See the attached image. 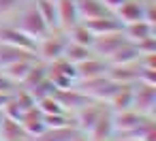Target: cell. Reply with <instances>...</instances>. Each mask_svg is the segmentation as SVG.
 Segmentation results:
<instances>
[{
    "label": "cell",
    "mask_w": 156,
    "mask_h": 141,
    "mask_svg": "<svg viewBox=\"0 0 156 141\" xmlns=\"http://www.w3.org/2000/svg\"><path fill=\"white\" fill-rule=\"evenodd\" d=\"M15 28H20L24 34H28L30 39H34L37 43L43 39V37H47L51 30L45 26V22H43V17L39 15V11H37V7H28V9H24L22 13H20V17H17V22L13 24Z\"/></svg>",
    "instance_id": "obj_1"
},
{
    "label": "cell",
    "mask_w": 156,
    "mask_h": 141,
    "mask_svg": "<svg viewBox=\"0 0 156 141\" xmlns=\"http://www.w3.org/2000/svg\"><path fill=\"white\" fill-rule=\"evenodd\" d=\"M47 79L54 83L56 90H64V88L75 86V81H77L75 64L66 62L64 58H58L54 62H47Z\"/></svg>",
    "instance_id": "obj_2"
},
{
    "label": "cell",
    "mask_w": 156,
    "mask_h": 141,
    "mask_svg": "<svg viewBox=\"0 0 156 141\" xmlns=\"http://www.w3.org/2000/svg\"><path fill=\"white\" fill-rule=\"evenodd\" d=\"M64 47H66V34L64 37H58L54 32H49L47 37H43L39 43H37V58L41 62H54L58 58H62L64 54Z\"/></svg>",
    "instance_id": "obj_3"
},
{
    "label": "cell",
    "mask_w": 156,
    "mask_h": 141,
    "mask_svg": "<svg viewBox=\"0 0 156 141\" xmlns=\"http://www.w3.org/2000/svg\"><path fill=\"white\" fill-rule=\"evenodd\" d=\"M133 109L143 115H154L156 111V86L147 83H133Z\"/></svg>",
    "instance_id": "obj_4"
},
{
    "label": "cell",
    "mask_w": 156,
    "mask_h": 141,
    "mask_svg": "<svg viewBox=\"0 0 156 141\" xmlns=\"http://www.w3.org/2000/svg\"><path fill=\"white\" fill-rule=\"evenodd\" d=\"M147 115L139 113L137 109H122V111H111V120H113V128H115V135L120 137H126L130 135Z\"/></svg>",
    "instance_id": "obj_5"
},
{
    "label": "cell",
    "mask_w": 156,
    "mask_h": 141,
    "mask_svg": "<svg viewBox=\"0 0 156 141\" xmlns=\"http://www.w3.org/2000/svg\"><path fill=\"white\" fill-rule=\"evenodd\" d=\"M54 96L58 98V103L71 113H75L77 109H81V107H86V105H90L92 103V98L86 94V92H81L77 86H71V88H64V90H56L54 92Z\"/></svg>",
    "instance_id": "obj_6"
},
{
    "label": "cell",
    "mask_w": 156,
    "mask_h": 141,
    "mask_svg": "<svg viewBox=\"0 0 156 141\" xmlns=\"http://www.w3.org/2000/svg\"><path fill=\"white\" fill-rule=\"evenodd\" d=\"M124 43H128V39L124 37V32H113V34H103V37H94V43H92V51L107 60L115 49H120Z\"/></svg>",
    "instance_id": "obj_7"
},
{
    "label": "cell",
    "mask_w": 156,
    "mask_h": 141,
    "mask_svg": "<svg viewBox=\"0 0 156 141\" xmlns=\"http://www.w3.org/2000/svg\"><path fill=\"white\" fill-rule=\"evenodd\" d=\"M0 43H7V45H13V47H22V49H28V51L37 54V41L30 39L28 34H24L15 26H0Z\"/></svg>",
    "instance_id": "obj_8"
},
{
    "label": "cell",
    "mask_w": 156,
    "mask_h": 141,
    "mask_svg": "<svg viewBox=\"0 0 156 141\" xmlns=\"http://www.w3.org/2000/svg\"><path fill=\"white\" fill-rule=\"evenodd\" d=\"M107 69H109L107 60H103V58H98V56H92V58H88V60H83V62H79V64L75 66V71H77V81H88V79L103 77V75H107Z\"/></svg>",
    "instance_id": "obj_9"
},
{
    "label": "cell",
    "mask_w": 156,
    "mask_h": 141,
    "mask_svg": "<svg viewBox=\"0 0 156 141\" xmlns=\"http://www.w3.org/2000/svg\"><path fill=\"white\" fill-rule=\"evenodd\" d=\"M86 28L94 34V37H103V34H113V32H122V22L115 17V15H103V17H96V19H88L83 22Z\"/></svg>",
    "instance_id": "obj_10"
},
{
    "label": "cell",
    "mask_w": 156,
    "mask_h": 141,
    "mask_svg": "<svg viewBox=\"0 0 156 141\" xmlns=\"http://www.w3.org/2000/svg\"><path fill=\"white\" fill-rule=\"evenodd\" d=\"M137 73H139V60L135 64H109L107 69V77L120 86H133L137 81Z\"/></svg>",
    "instance_id": "obj_11"
},
{
    "label": "cell",
    "mask_w": 156,
    "mask_h": 141,
    "mask_svg": "<svg viewBox=\"0 0 156 141\" xmlns=\"http://www.w3.org/2000/svg\"><path fill=\"white\" fill-rule=\"evenodd\" d=\"M92 141H107V139H113L115 137V128H113V120H111V109H107L94 124L92 128L86 132Z\"/></svg>",
    "instance_id": "obj_12"
},
{
    "label": "cell",
    "mask_w": 156,
    "mask_h": 141,
    "mask_svg": "<svg viewBox=\"0 0 156 141\" xmlns=\"http://www.w3.org/2000/svg\"><path fill=\"white\" fill-rule=\"evenodd\" d=\"M56 9H58V24L60 28L69 30L71 26L79 24V13H77V2L75 0H56Z\"/></svg>",
    "instance_id": "obj_13"
},
{
    "label": "cell",
    "mask_w": 156,
    "mask_h": 141,
    "mask_svg": "<svg viewBox=\"0 0 156 141\" xmlns=\"http://www.w3.org/2000/svg\"><path fill=\"white\" fill-rule=\"evenodd\" d=\"M143 7H145V2H139V0H124L115 9V17L122 22V26L139 22V19H143Z\"/></svg>",
    "instance_id": "obj_14"
},
{
    "label": "cell",
    "mask_w": 156,
    "mask_h": 141,
    "mask_svg": "<svg viewBox=\"0 0 156 141\" xmlns=\"http://www.w3.org/2000/svg\"><path fill=\"white\" fill-rule=\"evenodd\" d=\"M75 2H77V13H79V19L81 22L96 19V17H103V15H109L111 13L103 5V0H75Z\"/></svg>",
    "instance_id": "obj_15"
},
{
    "label": "cell",
    "mask_w": 156,
    "mask_h": 141,
    "mask_svg": "<svg viewBox=\"0 0 156 141\" xmlns=\"http://www.w3.org/2000/svg\"><path fill=\"white\" fill-rule=\"evenodd\" d=\"M37 54L34 51H28V49H22V47H13V45H7V43H0V69H5L13 62H20V60H34Z\"/></svg>",
    "instance_id": "obj_16"
},
{
    "label": "cell",
    "mask_w": 156,
    "mask_h": 141,
    "mask_svg": "<svg viewBox=\"0 0 156 141\" xmlns=\"http://www.w3.org/2000/svg\"><path fill=\"white\" fill-rule=\"evenodd\" d=\"M122 32H124V37H126L130 43H137V41H141V39L154 37V34H156V26H154V24H147L145 19H139V22H133V24L122 26Z\"/></svg>",
    "instance_id": "obj_17"
},
{
    "label": "cell",
    "mask_w": 156,
    "mask_h": 141,
    "mask_svg": "<svg viewBox=\"0 0 156 141\" xmlns=\"http://www.w3.org/2000/svg\"><path fill=\"white\" fill-rule=\"evenodd\" d=\"M20 122H22L24 130L28 132V137H37V135H41V132L45 130L43 113L39 111V107H37V105H34V107H30V109H26Z\"/></svg>",
    "instance_id": "obj_18"
},
{
    "label": "cell",
    "mask_w": 156,
    "mask_h": 141,
    "mask_svg": "<svg viewBox=\"0 0 156 141\" xmlns=\"http://www.w3.org/2000/svg\"><path fill=\"white\" fill-rule=\"evenodd\" d=\"M79 132L77 126H64V128H45L41 135L30 137L28 141H71Z\"/></svg>",
    "instance_id": "obj_19"
},
{
    "label": "cell",
    "mask_w": 156,
    "mask_h": 141,
    "mask_svg": "<svg viewBox=\"0 0 156 141\" xmlns=\"http://www.w3.org/2000/svg\"><path fill=\"white\" fill-rule=\"evenodd\" d=\"M0 139H2V141H28L30 137L24 130L22 122H15V120L5 118L2 126H0Z\"/></svg>",
    "instance_id": "obj_20"
},
{
    "label": "cell",
    "mask_w": 156,
    "mask_h": 141,
    "mask_svg": "<svg viewBox=\"0 0 156 141\" xmlns=\"http://www.w3.org/2000/svg\"><path fill=\"white\" fill-rule=\"evenodd\" d=\"M34 7H37L39 15L43 17L45 26H47L51 32L60 28V24H58V9H56V2H54V0H37Z\"/></svg>",
    "instance_id": "obj_21"
},
{
    "label": "cell",
    "mask_w": 156,
    "mask_h": 141,
    "mask_svg": "<svg viewBox=\"0 0 156 141\" xmlns=\"http://www.w3.org/2000/svg\"><path fill=\"white\" fill-rule=\"evenodd\" d=\"M92 56H96L94 51H92V47H83V45H77V43H71L69 39H66V47H64V54H62V58L66 60V62H71V64H79V62H83V60H88V58H92Z\"/></svg>",
    "instance_id": "obj_22"
},
{
    "label": "cell",
    "mask_w": 156,
    "mask_h": 141,
    "mask_svg": "<svg viewBox=\"0 0 156 141\" xmlns=\"http://www.w3.org/2000/svg\"><path fill=\"white\" fill-rule=\"evenodd\" d=\"M139 60V51H137V47L128 41V43H124L120 49H115L109 58H107V64H135Z\"/></svg>",
    "instance_id": "obj_23"
},
{
    "label": "cell",
    "mask_w": 156,
    "mask_h": 141,
    "mask_svg": "<svg viewBox=\"0 0 156 141\" xmlns=\"http://www.w3.org/2000/svg\"><path fill=\"white\" fill-rule=\"evenodd\" d=\"M111 111H122V109H133V86H120L115 94L107 100Z\"/></svg>",
    "instance_id": "obj_24"
},
{
    "label": "cell",
    "mask_w": 156,
    "mask_h": 141,
    "mask_svg": "<svg viewBox=\"0 0 156 141\" xmlns=\"http://www.w3.org/2000/svg\"><path fill=\"white\" fill-rule=\"evenodd\" d=\"M66 39H69L71 43L83 45V47H92V43H94V34L86 28V24H83V22H79V24H75V26H71V28L66 30Z\"/></svg>",
    "instance_id": "obj_25"
},
{
    "label": "cell",
    "mask_w": 156,
    "mask_h": 141,
    "mask_svg": "<svg viewBox=\"0 0 156 141\" xmlns=\"http://www.w3.org/2000/svg\"><path fill=\"white\" fill-rule=\"evenodd\" d=\"M45 77H47V64L41 62V60H34L32 66H30V71H28V75L24 77V81H22L20 86L26 88V90H30V88H34L37 83H41Z\"/></svg>",
    "instance_id": "obj_26"
},
{
    "label": "cell",
    "mask_w": 156,
    "mask_h": 141,
    "mask_svg": "<svg viewBox=\"0 0 156 141\" xmlns=\"http://www.w3.org/2000/svg\"><path fill=\"white\" fill-rule=\"evenodd\" d=\"M34 60H39V58H34ZM34 60H20V62H13V64L5 66V69H0V71H2L9 79H13L15 83H22L24 77L28 75V71H30V66H32Z\"/></svg>",
    "instance_id": "obj_27"
},
{
    "label": "cell",
    "mask_w": 156,
    "mask_h": 141,
    "mask_svg": "<svg viewBox=\"0 0 156 141\" xmlns=\"http://www.w3.org/2000/svg\"><path fill=\"white\" fill-rule=\"evenodd\" d=\"M45 128H64V126H75L73 115L69 111L64 113H51V115H43Z\"/></svg>",
    "instance_id": "obj_28"
},
{
    "label": "cell",
    "mask_w": 156,
    "mask_h": 141,
    "mask_svg": "<svg viewBox=\"0 0 156 141\" xmlns=\"http://www.w3.org/2000/svg\"><path fill=\"white\" fill-rule=\"evenodd\" d=\"M37 107H39V111L43 113V115H51V113H64L66 109L58 103V98L54 96V94H49V96H45V98H41V100H37Z\"/></svg>",
    "instance_id": "obj_29"
},
{
    "label": "cell",
    "mask_w": 156,
    "mask_h": 141,
    "mask_svg": "<svg viewBox=\"0 0 156 141\" xmlns=\"http://www.w3.org/2000/svg\"><path fill=\"white\" fill-rule=\"evenodd\" d=\"M13 100L26 111V109H30V107H34L37 105V100H34V96L30 94V90H26V88H17L15 92H13Z\"/></svg>",
    "instance_id": "obj_30"
},
{
    "label": "cell",
    "mask_w": 156,
    "mask_h": 141,
    "mask_svg": "<svg viewBox=\"0 0 156 141\" xmlns=\"http://www.w3.org/2000/svg\"><path fill=\"white\" fill-rule=\"evenodd\" d=\"M56 92V88H54V83L45 77L41 83H37L34 88H30V94L34 96V100H41V98H45V96H49V94H54Z\"/></svg>",
    "instance_id": "obj_31"
},
{
    "label": "cell",
    "mask_w": 156,
    "mask_h": 141,
    "mask_svg": "<svg viewBox=\"0 0 156 141\" xmlns=\"http://www.w3.org/2000/svg\"><path fill=\"white\" fill-rule=\"evenodd\" d=\"M137 81H139V83H147V86H156V69H154V66H143V64H139Z\"/></svg>",
    "instance_id": "obj_32"
},
{
    "label": "cell",
    "mask_w": 156,
    "mask_h": 141,
    "mask_svg": "<svg viewBox=\"0 0 156 141\" xmlns=\"http://www.w3.org/2000/svg\"><path fill=\"white\" fill-rule=\"evenodd\" d=\"M2 113H5V118H9V120H15V122H20L22 120V115H24V109L13 100V96H11V100L2 107Z\"/></svg>",
    "instance_id": "obj_33"
},
{
    "label": "cell",
    "mask_w": 156,
    "mask_h": 141,
    "mask_svg": "<svg viewBox=\"0 0 156 141\" xmlns=\"http://www.w3.org/2000/svg\"><path fill=\"white\" fill-rule=\"evenodd\" d=\"M139 51V56H145V54H156V37H147V39H141L137 43H133Z\"/></svg>",
    "instance_id": "obj_34"
},
{
    "label": "cell",
    "mask_w": 156,
    "mask_h": 141,
    "mask_svg": "<svg viewBox=\"0 0 156 141\" xmlns=\"http://www.w3.org/2000/svg\"><path fill=\"white\" fill-rule=\"evenodd\" d=\"M17 88H20V83H15L13 79H9L2 71H0V92L2 94H13Z\"/></svg>",
    "instance_id": "obj_35"
},
{
    "label": "cell",
    "mask_w": 156,
    "mask_h": 141,
    "mask_svg": "<svg viewBox=\"0 0 156 141\" xmlns=\"http://www.w3.org/2000/svg\"><path fill=\"white\" fill-rule=\"evenodd\" d=\"M17 5H20V0H0V17L17 9Z\"/></svg>",
    "instance_id": "obj_36"
},
{
    "label": "cell",
    "mask_w": 156,
    "mask_h": 141,
    "mask_svg": "<svg viewBox=\"0 0 156 141\" xmlns=\"http://www.w3.org/2000/svg\"><path fill=\"white\" fill-rule=\"evenodd\" d=\"M143 19L147 24H154L156 26V11H154V5L152 2H145V7H143Z\"/></svg>",
    "instance_id": "obj_37"
},
{
    "label": "cell",
    "mask_w": 156,
    "mask_h": 141,
    "mask_svg": "<svg viewBox=\"0 0 156 141\" xmlns=\"http://www.w3.org/2000/svg\"><path fill=\"white\" fill-rule=\"evenodd\" d=\"M122 2H124V0H103V5H105L109 11H115V9H118Z\"/></svg>",
    "instance_id": "obj_38"
},
{
    "label": "cell",
    "mask_w": 156,
    "mask_h": 141,
    "mask_svg": "<svg viewBox=\"0 0 156 141\" xmlns=\"http://www.w3.org/2000/svg\"><path fill=\"white\" fill-rule=\"evenodd\" d=\"M71 141H92V139H90V137H88L86 132H81V130H79V132H77V135H75V137H73Z\"/></svg>",
    "instance_id": "obj_39"
},
{
    "label": "cell",
    "mask_w": 156,
    "mask_h": 141,
    "mask_svg": "<svg viewBox=\"0 0 156 141\" xmlns=\"http://www.w3.org/2000/svg\"><path fill=\"white\" fill-rule=\"evenodd\" d=\"M11 96H13V94H2V92H0V109H2V107L11 100Z\"/></svg>",
    "instance_id": "obj_40"
},
{
    "label": "cell",
    "mask_w": 156,
    "mask_h": 141,
    "mask_svg": "<svg viewBox=\"0 0 156 141\" xmlns=\"http://www.w3.org/2000/svg\"><path fill=\"white\" fill-rule=\"evenodd\" d=\"M118 141H139V139H135V137H120Z\"/></svg>",
    "instance_id": "obj_41"
},
{
    "label": "cell",
    "mask_w": 156,
    "mask_h": 141,
    "mask_svg": "<svg viewBox=\"0 0 156 141\" xmlns=\"http://www.w3.org/2000/svg\"><path fill=\"white\" fill-rule=\"evenodd\" d=\"M2 122H5V113H2V109H0V126H2Z\"/></svg>",
    "instance_id": "obj_42"
},
{
    "label": "cell",
    "mask_w": 156,
    "mask_h": 141,
    "mask_svg": "<svg viewBox=\"0 0 156 141\" xmlns=\"http://www.w3.org/2000/svg\"><path fill=\"white\" fill-rule=\"evenodd\" d=\"M107 141H113V139H107Z\"/></svg>",
    "instance_id": "obj_43"
},
{
    "label": "cell",
    "mask_w": 156,
    "mask_h": 141,
    "mask_svg": "<svg viewBox=\"0 0 156 141\" xmlns=\"http://www.w3.org/2000/svg\"><path fill=\"white\" fill-rule=\"evenodd\" d=\"M54 2H56V0H54Z\"/></svg>",
    "instance_id": "obj_44"
},
{
    "label": "cell",
    "mask_w": 156,
    "mask_h": 141,
    "mask_svg": "<svg viewBox=\"0 0 156 141\" xmlns=\"http://www.w3.org/2000/svg\"><path fill=\"white\" fill-rule=\"evenodd\" d=\"M0 141H2V139H0Z\"/></svg>",
    "instance_id": "obj_45"
}]
</instances>
